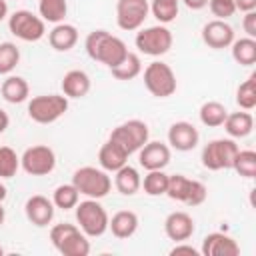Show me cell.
<instances>
[{"mask_svg":"<svg viewBox=\"0 0 256 256\" xmlns=\"http://www.w3.org/2000/svg\"><path fill=\"white\" fill-rule=\"evenodd\" d=\"M84 48L92 60H96L108 68L118 66L128 54L124 40L110 34L108 30H92L84 40Z\"/></svg>","mask_w":256,"mask_h":256,"instance_id":"obj_1","label":"cell"},{"mask_svg":"<svg viewBox=\"0 0 256 256\" xmlns=\"http://www.w3.org/2000/svg\"><path fill=\"white\" fill-rule=\"evenodd\" d=\"M50 240L54 248L64 256H88L90 242L88 236L74 224L60 222L50 228Z\"/></svg>","mask_w":256,"mask_h":256,"instance_id":"obj_2","label":"cell"},{"mask_svg":"<svg viewBox=\"0 0 256 256\" xmlns=\"http://www.w3.org/2000/svg\"><path fill=\"white\" fill-rule=\"evenodd\" d=\"M72 184L78 188L80 194H84L86 198H94V200L108 196V192L112 190V178L108 176V172L102 168H94V166L78 168L72 174Z\"/></svg>","mask_w":256,"mask_h":256,"instance_id":"obj_3","label":"cell"},{"mask_svg":"<svg viewBox=\"0 0 256 256\" xmlns=\"http://www.w3.org/2000/svg\"><path fill=\"white\" fill-rule=\"evenodd\" d=\"M74 208H76L78 228L88 238H98L108 230V220L110 218H108V212L104 210V206L98 200L88 198V200L78 202Z\"/></svg>","mask_w":256,"mask_h":256,"instance_id":"obj_4","label":"cell"},{"mask_svg":"<svg viewBox=\"0 0 256 256\" xmlns=\"http://www.w3.org/2000/svg\"><path fill=\"white\" fill-rule=\"evenodd\" d=\"M150 138V130H148V124L138 120V118H132V120H126L122 124H118L116 128H112L110 132V138L114 144H118L128 156L138 152Z\"/></svg>","mask_w":256,"mask_h":256,"instance_id":"obj_5","label":"cell"},{"mask_svg":"<svg viewBox=\"0 0 256 256\" xmlns=\"http://www.w3.org/2000/svg\"><path fill=\"white\" fill-rule=\"evenodd\" d=\"M144 86L152 96L168 98L176 92V74L166 62L154 60L144 68Z\"/></svg>","mask_w":256,"mask_h":256,"instance_id":"obj_6","label":"cell"},{"mask_svg":"<svg viewBox=\"0 0 256 256\" xmlns=\"http://www.w3.org/2000/svg\"><path fill=\"white\" fill-rule=\"evenodd\" d=\"M68 110V98L60 94H40L28 102V116L38 124H52Z\"/></svg>","mask_w":256,"mask_h":256,"instance_id":"obj_7","label":"cell"},{"mask_svg":"<svg viewBox=\"0 0 256 256\" xmlns=\"http://www.w3.org/2000/svg\"><path fill=\"white\" fill-rule=\"evenodd\" d=\"M166 196L188 206H200L208 196V188L200 180H190L184 174H172L168 176Z\"/></svg>","mask_w":256,"mask_h":256,"instance_id":"obj_8","label":"cell"},{"mask_svg":"<svg viewBox=\"0 0 256 256\" xmlns=\"http://www.w3.org/2000/svg\"><path fill=\"white\" fill-rule=\"evenodd\" d=\"M240 150V146L232 140V138H216L210 140L204 148H202V166L208 170H228L232 168L234 156Z\"/></svg>","mask_w":256,"mask_h":256,"instance_id":"obj_9","label":"cell"},{"mask_svg":"<svg viewBox=\"0 0 256 256\" xmlns=\"http://www.w3.org/2000/svg\"><path fill=\"white\" fill-rule=\"evenodd\" d=\"M172 32L166 28V24H156V26H148V28H142L136 38H134V44L136 48L142 52V54H148V56H164L170 48H172Z\"/></svg>","mask_w":256,"mask_h":256,"instance_id":"obj_10","label":"cell"},{"mask_svg":"<svg viewBox=\"0 0 256 256\" xmlns=\"http://www.w3.org/2000/svg\"><path fill=\"white\" fill-rule=\"evenodd\" d=\"M8 30L24 42H38L46 34V22L30 10H16L8 16Z\"/></svg>","mask_w":256,"mask_h":256,"instance_id":"obj_11","label":"cell"},{"mask_svg":"<svg viewBox=\"0 0 256 256\" xmlns=\"http://www.w3.org/2000/svg\"><path fill=\"white\" fill-rule=\"evenodd\" d=\"M20 166L30 176H46L56 166V154L46 144H36L24 150L20 156Z\"/></svg>","mask_w":256,"mask_h":256,"instance_id":"obj_12","label":"cell"},{"mask_svg":"<svg viewBox=\"0 0 256 256\" xmlns=\"http://www.w3.org/2000/svg\"><path fill=\"white\" fill-rule=\"evenodd\" d=\"M148 0H118L116 2V24L120 30L134 32L148 18Z\"/></svg>","mask_w":256,"mask_h":256,"instance_id":"obj_13","label":"cell"},{"mask_svg":"<svg viewBox=\"0 0 256 256\" xmlns=\"http://www.w3.org/2000/svg\"><path fill=\"white\" fill-rule=\"evenodd\" d=\"M138 162L144 170H164L170 162V146L160 140L146 142L138 150Z\"/></svg>","mask_w":256,"mask_h":256,"instance_id":"obj_14","label":"cell"},{"mask_svg":"<svg viewBox=\"0 0 256 256\" xmlns=\"http://www.w3.org/2000/svg\"><path fill=\"white\" fill-rule=\"evenodd\" d=\"M202 40L208 48L222 50L234 42V28L226 20H210L202 28Z\"/></svg>","mask_w":256,"mask_h":256,"instance_id":"obj_15","label":"cell"},{"mask_svg":"<svg viewBox=\"0 0 256 256\" xmlns=\"http://www.w3.org/2000/svg\"><path fill=\"white\" fill-rule=\"evenodd\" d=\"M200 140V134L196 130L194 124L186 122V120H180V122H174L170 128H168V144L178 150V152H190L196 148Z\"/></svg>","mask_w":256,"mask_h":256,"instance_id":"obj_16","label":"cell"},{"mask_svg":"<svg viewBox=\"0 0 256 256\" xmlns=\"http://www.w3.org/2000/svg\"><path fill=\"white\" fill-rule=\"evenodd\" d=\"M54 210H56L54 202L48 200V198L42 196V194L30 196V198L26 200V204H24V214H26L28 222H32V224L38 226V228H44V226H48V224L52 222Z\"/></svg>","mask_w":256,"mask_h":256,"instance_id":"obj_17","label":"cell"},{"mask_svg":"<svg viewBox=\"0 0 256 256\" xmlns=\"http://www.w3.org/2000/svg\"><path fill=\"white\" fill-rule=\"evenodd\" d=\"M200 254H204V256H238L240 246L232 236H228L224 232H210L202 240Z\"/></svg>","mask_w":256,"mask_h":256,"instance_id":"obj_18","label":"cell"},{"mask_svg":"<svg viewBox=\"0 0 256 256\" xmlns=\"http://www.w3.org/2000/svg\"><path fill=\"white\" fill-rule=\"evenodd\" d=\"M164 232L174 242H186L194 234V220L190 214H186L182 210L170 212L164 220Z\"/></svg>","mask_w":256,"mask_h":256,"instance_id":"obj_19","label":"cell"},{"mask_svg":"<svg viewBox=\"0 0 256 256\" xmlns=\"http://www.w3.org/2000/svg\"><path fill=\"white\" fill-rule=\"evenodd\" d=\"M48 42L56 52H68L78 42V30L72 24L60 22L48 32Z\"/></svg>","mask_w":256,"mask_h":256,"instance_id":"obj_20","label":"cell"},{"mask_svg":"<svg viewBox=\"0 0 256 256\" xmlns=\"http://www.w3.org/2000/svg\"><path fill=\"white\" fill-rule=\"evenodd\" d=\"M60 86L66 98H84L90 92V76L84 70H68Z\"/></svg>","mask_w":256,"mask_h":256,"instance_id":"obj_21","label":"cell"},{"mask_svg":"<svg viewBox=\"0 0 256 256\" xmlns=\"http://www.w3.org/2000/svg\"><path fill=\"white\" fill-rule=\"evenodd\" d=\"M98 164L106 172H116L118 168H122L124 164H128V154L118 144H114L112 140H108L98 150Z\"/></svg>","mask_w":256,"mask_h":256,"instance_id":"obj_22","label":"cell"},{"mask_svg":"<svg viewBox=\"0 0 256 256\" xmlns=\"http://www.w3.org/2000/svg\"><path fill=\"white\" fill-rule=\"evenodd\" d=\"M108 230L116 238H120V240H126L130 236H134V232L138 230V216H136V212H132V210H120V212H116L108 220Z\"/></svg>","mask_w":256,"mask_h":256,"instance_id":"obj_23","label":"cell"},{"mask_svg":"<svg viewBox=\"0 0 256 256\" xmlns=\"http://www.w3.org/2000/svg\"><path fill=\"white\" fill-rule=\"evenodd\" d=\"M140 184H142V178H140L138 170L130 164H124L122 168H118L114 172V186L124 196H134L140 190Z\"/></svg>","mask_w":256,"mask_h":256,"instance_id":"obj_24","label":"cell"},{"mask_svg":"<svg viewBox=\"0 0 256 256\" xmlns=\"http://www.w3.org/2000/svg\"><path fill=\"white\" fill-rule=\"evenodd\" d=\"M222 126L228 132L230 138H246L254 128V118H252V114L248 110L232 112V114L226 116Z\"/></svg>","mask_w":256,"mask_h":256,"instance_id":"obj_25","label":"cell"},{"mask_svg":"<svg viewBox=\"0 0 256 256\" xmlns=\"http://www.w3.org/2000/svg\"><path fill=\"white\" fill-rule=\"evenodd\" d=\"M0 92H2V98L6 102H10V104H22V102L28 100L30 86H28V82L22 76H8L2 82Z\"/></svg>","mask_w":256,"mask_h":256,"instance_id":"obj_26","label":"cell"},{"mask_svg":"<svg viewBox=\"0 0 256 256\" xmlns=\"http://www.w3.org/2000/svg\"><path fill=\"white\" fill-rule=\"evenodd\" d=\"M198 116H200V122H202L204 126H208V128H218V126L224 124V120H226V116H228V110H226V106H224L222 102L208 100V102H204V104L200 106Z\"/></svg>","mask_w":256,"mask_h":256,"instance_id":"obj_27","label":"cell"},{"mask_svg":"<svg viewBox=\"0 0 256 256\" xmlns=\"http://www.w3.org/2000/svg\"><path fill=\"white\" fill-rule=\"evenodd\" d=\"M232 58L240 66H252L256 64V38H238L230 44Z\"/></svg>","mask_w":256,"mask_h":256,"instance_id":"obj_28","label":"cell"},{"mask_svg":"<svg viewBox=\"0 0 256 256\" xmlns=\"http://www.w3.org/2000/svg\"><path fill=\"white\" fill-rule=\"evenodd\" d=\"M38 12L44 22L60 24L64 22V16L68 12V2L66 0H38Z\"/></svg>","mask_w":256,"mask_h":256,"instance_id":"obj_29","label":"cell"},{"mask_svg":"<svg viewBox=\"0 0 256 256\" xmlns=\"http://www.w3.org/2000/svg\"><path fill=\"white\" fill-rule=\"evenodd\" d=\"M110 72H112V76H114L116 80H122V82H126V80H132V78H136V76L142 72V62H140L138 54H134V52H128V54H126V58H124V60H122L118 66L110 68Z\"/></svg>","mask_w":256,"mask_h":256,"instance_id":"obj_30","label":"cell"},{"mask_svg":"<svg viewBox=\"0 0 256 256\" xmlns=\"http://www.w3.org/2000/svg\"><path fill=\"white\" fill-rule=\"evenodd\" d=\"M52 202L60 210H70L80 202V192L72 182L70 184H60L52 194Z\"/></svg>","mask_w":256,"mask_h":256,"instance_id":"obj_31","label":"cell"},{"mask_svg":"<svg viewBox=\"0 0 256 256\" xmlns=\"http://www.w3.org/2000/svg\"><path fill=\"white\" fill-rule=\"evenodd\" d=\"M140 188H144L148 196H162L168 188V174H164V170H148Z\"/></svg>","mask_w":256,"mask_h":256,"instance_id":"obj_32","label":"cell"},{"mask_svg":"<svg viewBox=\"0 0 256 256\" xmlns=\"http://www.w3.org/2000/svg\"><path fill=\"white\" fill-rule=\"evenodd\" d=\"M150 12L160 24H170L178 16V0H152Z\"/></svg>","mask_w":256,"mask_h":256,"instance_id":"obj_33","label":"cell"},{"mask_svg":"<svg viewBox=\"0 0 256 256\" xmlns=\"http://www.w3.org/2000/svg\"><path fill=\"white\" fill-rule=\"evenodd\" d=\"M236 104L242 110H252L256 106V76H248L236 90Z\"/></svg>","mask_w":256,"mask_h":256,"instance_id":"obj_34","label":"cell"},{"mask_svg":"<svg viewBox=\"0 0 256 256\" xmlns=\"http://www.w3.org/2000/svg\"><path fill=\"white\" fill-rule=\"evenodd\" d=\"M232 168L242 178H254L256 176V152L254 150H238L234 156Z\"/></svg>","mask_w":256,"mask_h":256,"instance_id":"obj_35","label":"cell"},{"mask_svg":"<svg viewBox=\"0 0 256 256\" xmlns=\"http://www.w3.org/2000/svg\"><path fill=\"white\" fill-rule=\"evenodd\" d=\"M20 62V50L14 42H0V74H10Z\"/></svg>","mask_w":256,"mask_h":256,"instance_id":"obj_36","label":"cell"},{"mask_svg":"<svg viewBox=\"0 0 256 256\" xmlns=\"http://www.w3.org/2000/svg\"><path fill=\"white\" fill-rule=\"evenodd\" d=\"M20 168V156L10 146H0V178L16 176Z\"/></svg>","mask_w":256,"mask_h":256,"instance_id":"obj_37","label":"cell"},{"mask_svg":"<svg viewBox=\"0 0 256 256\" xmlns=\"http://www.w3.org/2000/svg\"><path fill=\"white\" fill-rule=\"evenodd\" d=\"M208 6H210V12L218 20H226V18L234 16V12H236L234 0H208Z\"/></svg>","mask_w":256,"mask_h":256,"instance_id":"obj_38","label":"cell"},{"mask_svg":"<svg viewBox=\"0 0 256 256\" xmlns=\"http://www.w3.org/2000/svg\"><path fill=\"white\" fill-rule=\"evenodd\" d=\"M242 28H244V32H246L248 38H256V12H254V10L244 12Z\"/></svg>","mask_w":256,"mask_h":256,"instance_id":"obj_39","label":"cell"},{"mask_svg":"<svg viewBox=\"0 0 256 256\" xmlns=\"http://www.w3.org/2000/svg\"><path fill=\"white\" fill-rule=\"evenodd\" d=\"M170 254L172 256H178V254H190V256H198L200 254V250H196L194 246H190V244H184V242H178L172 250H170Z\"/></svg>","mask_w":256,"mask_h":256,"instance_id":"obj_40","label":"cell"},{"mask_svg":"<svg viewBox=\"0 0 256 256\" xmlns=\"http://www.w3.org/2000/svg\"><path fill=\"white\" fill-rule=\"evenodd\" d=\"M234 6L240 12H250L256 10V0H234Z\"/></svg>","mask_w":256,"mask_h":256,"instance_id":"obj_41","label":"cell"},{"mask_svg":"<svg viewBox=\"0 0 256 256\" xmlns=\"http://www.w3.org/2000/svg\"><path fill=\"white\" fill-rule=\"evenodd\" d=\"M182 2L190 10H202L204 6H208V0H182Z\"/></svg>","mask_w":256,"mask_h":256,"instance_id":"obj_42","label":"cell"},{"mask_svg":"<svg viewBox=\"0 0 256 256\" xmlns=\"http://www.w3.org/2000/svg\"><path fill=\"white\" fill-rule=\"evenodd\" d=\"M8 124H10V118H8V114L0 108V134H2V132H6Z\"/></svg>","mask_w":256,"mask_h":256,"instance_id":"obj_43","label":"cell"},{"mask_svg":"<svg viewBox=\"0 0 256 256\" xmlns=\"http://www.w3.org/2000/svg\"><path fill=\"white\" fill-rule=\"evenodd\" d=\"M6 16H8V4H6V0H4V2H0V22H2Z\"/></svg>","mask_w":256,"mask_h":256,"instance_id":"obj_44","label":"cell"},{"mask_svg":"<svg viewBox=\"0 0 256 256\" xmlns=\"http://www.w3.org/2000/svg\"><path fill=\"white\" fill-rule=\"evenodd\" d=\"M6 196H8V190H6V186L0 182V202H4V200H6Z\"/></svg>","mask_w":256,"mask_h":256,"instance_id":"obj_45","label":"cell"},{"mask_svg":"<svg viewBox=\"0 0 256 256\" xmlns=\"http://www.w3.org/2000/svg\"><path fill=\"white\" fill-rule=\"evenodd\" d=\"M4 218H6V210L2 208V202H0V226L4 224Z\"/></svg>","mask_w":256,"mask_h":256,"instance_id":"obj_46","label":"cell"},{"mask_svg":"<svg viewBox=\"0 0 256 256\" xmlns=\"http://www.w3.org/2000/svg\"><path fill=\"white\" fill-rule=\"evenodd\" d=\"M2 254H4V248H2V246H0V256H2Z\"/></svg>","mask_w":256,"mask_h":256,"instance_id":"obj_47","label":"cell"},{"mask_svg":"<svg viewBox=\"0 0 256 256\" xmlns=\"http://www.w3.org/2000/svg\"><path fill=\"white\" fill-rule=\"evenodd\" d=\"M0 2H4V0H0Z\"/></svg>","mask_w":256,"mask_h":256,"instance_id":"obj_48","label":"cell"}]
</instances>
